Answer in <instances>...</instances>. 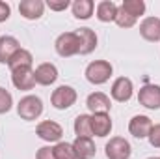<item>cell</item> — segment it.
<instances>
[{"label":"cell","mask_w":160,"mask_h":159,"mask_svg":"<svg viewBox=\"0 0 160 159\" xmlns=\"http://www.w3.org/2000/svg\"><path fill=\"white\" fill-rule=\"evenodd\" d=\"M134 94V84L128 77H118V79L112 82V88H110V96L114 101L118 103H127Z\"/></svg>","instance_id":"cell-8"},{"label":"cell","mask_w":160,"mask_h":159,"mask_svg":"<svg viewBox=\"0 0 160 159\" xmlns=\"http://www.w3.org/2000/svg\"><path fill=\"white\" fill-rule=\"evenodd\" d=\"M32 64H34L32 52H30L28 49H22V47H21V49L9 58L8 68H9V71H13V69H21V68H32Z\"/></svg>","instance_id":"cell-20"},{"label":"cell","mask_w":160,"mask_h":159,"mask_svg":"<svg viewBox=\"0 0 160 159\" xmlns=\"http://www.w3.org/2000/svg\"><path fill=\"white\" fill-rule=\"evenodd\" d=\"M121 8L128 13V15H132L134 19H138V17H142L143 13H145V2L143 0H123V4H121Z\"/></svg>","instance_id":"cell-23"},{"label":"cell","mask_w":160,"mask_h":159,"mask_svg":"<svg viewBox=\"0 0 160 159\" xmlns=\"http://www.w3.org/2000/svg\"><path fill=\"white\" fill-rule=\"evenodd\" d=\"M114 73V68L108 60H95V62H89L88 68H86V79L88 82L95 84V86H101L104 82H108L110 77Z\"/></svg>","instance_id":"cell-1"},{"label":"cell","mask_w":160,"mask_h":159,"mask_svg":"<svg viewBox=\"0 0 160 159\" xmlns=\"http://www.w3.org/2000/svg\"><path fill=\"white\" fill-rule=\"evenodd\" d=\"M54 49H56V52L62 58H69V56L78 54L80 41H78L77 32H63V34H60L56 38V41H54Z\"/></svg>","instance_id":"cell-4"},{"label":"cell","mask_w":160,"mask_h":159,"mask_svg":"<svg viewBox=\"0 0 160 159\" xmlns=\"http://www.w3.org/2000/svg\"><path fill=\"white\" fill-rule=\"evenodd\" d=\"M19 13L26 21H38L45 13V2L43 0H21Z\"/></svg>","instance_id":"cell-14"},{"label":"cell","mask_w":160,"mask_h":159,"mask_svg":"<svg viewBox=\"0 0 160 159\" xmlns=\"http://www.w3.org/2000/svg\"><path fill=\"white\" fill-rule=\"evenodd\" d=\"M149 144L153 148H160V123H153V129L149 133Z\"/></svg>","instance_id":"cell-28"},{"label":"cell","mask_w":160,"mask_h":159,"mask_svg":"<svg viewBox=\"0 0 160 159\" xmlns=\"http://www.w3.org/2000/svg\"><path fill=\"white\" fill-rule=\"evenodd\" d=\"M136 21H138V19H134L132 15H128V13L119 6V9H118V17H116V21H114L119 28H132V26L136 25Z\"/></svg>","instance_id":"cell-25"},{"label":"cell","mask_w":160,"mask_h":159,"mask_svg":"<svg viewBox=\"0 0 160 159\" xmlns=\"http://www.w3.org/2000/svg\"><path fill=\"white\" fill-rule=\"evenodd\" d=\"M140 36L145 41H160V17H145L140 23Z\"/></svg>","instance_id":"cell-15"},{"label":"cell","mask_w":160,"mask_h":159,"mask_svg":"<svg viewBox=\"0 0 160 159\" xmlns=\"http://www.w3.org/2000/svg\"><path fill=\"white\" fill-rule=\"evenodd\" d=\"M17 114L21 116V120H26V122H32V120H38L43 114V101L38 96H24L21 97V101L17 103Z\"/></svg>","instance_id":"cell-2"},{"label":"cell","mask_w":160,"mask_h":159,"mask_svg":"<svg viewBox=\"0 0 160 159\" xmlns=\"http://www.w3.org/2000/svg\"><path fill=\"white\" fill-rule=\"evenodd\" d=\"M151 129H153V122L149 116H145V114H136V116H132V120L128 122V133L134 137V139H147L149 137V133H151Z\"/></svg>","instance_id":"cell-9"},{"label":"cell","mask_w":160,"mask_h":159,"mask_svg":"<svg viewBox=\"0 0 160 159\" xmlns=\"http://www.w3.org/2000/svg\"><path fill=\"white\" fill-rule=\"evenodd\" d=\"M9 15H11V8H9V4L4 2V0H0V23L8 21Z\"/></svg>","instance_id":"cell-30"},{"label":"cell","mask_w":160,"mask_h":159,"mask_svg":"<svg viewBox=\"0 0 160 159\" xmlns=\"http://www.w3.org/2000/svg\"><path fill=\"white\" fill-rule=\"evenodd\" d=\"M73 148H75L77 159H93L97 154V148L91 137H77L73 140Z\"/></svg>","instance_id":"cell-17"},{"label":"cell","mask_w":160,"mask_h":159,"mask_svg":"<svg viewBox=\"0 0 160 159\" xmlns=\"http://www.w3.org/2000/svg\"><path fill=\"white\" fill-rule=\"evenodd\" d=\"M11 107H13V96H11L6 88L0 86V114L9 112Z\"/></svg>","instance_id":"cell-26"},{"label":"cell","mask_w":160,"mask_h":159,"mask_svg":"<svg viewBox=\"0 0 160 159\" xmlns=\"http://www.w3.org/2000/svg\"><path fill=\"white\" fill-rule=\"evenodd\" d=\"M132 154V146L123 137H112L104 146L106 159H128Z\"/></svg>","instance_id":"cell-5"},{"label":"cell","mask_w":160,"mask_h":159,"mask_svg":"<svg viewBox=\"0 0 160 159\" xmlns=\"http://www.w3.org/2000/svg\"><path fill=\"white\" fill-rule=\"evenodd\" d=\"M138 103L149 111H158L160 109V84H143L138 92Z\"/></svg>","instance_id":"cell-6"},{"label":"cell","mask_w":160,"mask_h":159,"mask_svg":"<svg viewBox=\"0 0 160 159\" xmlns=\"http://www.w3.org/2000/svg\"><path fill=\"white\" fill-rule=\"evenodd\" d=\"M34 77H36V84L41 86H50L58 80V68L50 62H43L34 69Z\"/></svg>","instance_id":"cell-12"},{"label":"cell","mask_w":160,"mask_h":159,"mask_svg":"<svg viewBox=\"0 0 160 159\" xmlns=\"http://www.w3.org/2000/svg\"><path fill=\"white\" fill-rule=\"evenodd\" d=\"M54 156H56V159H77L73 142H63V140H60L58 144H54Z\"/></svg>","instance_id":"cell-24"},{"label":"cell","mask_w":160,"mask_h":159,"mask_svg":"<svg viewBox=\"0 0 160 159\" xmlns=\"http://www.w3.org/2000/svg\"><path fill=\"white\" fill-rule=\"evenodd\" d=\"M118 9H119V6H118L116 2H112V0H102V2L97 4L95 13H97V19H99L101 23H114L116 17H118Z\"/></svg>","instance_id":"cell-18"},{"label":"cell","mask_w":160,"mask_h":159,"mask_svg":"<svg viewBox=\"0 0 160 159\" xmlns=\"http://www.w3.org/2000/svg\"><path fill=\"white\" fill-rule=\"evenodd\" d=\"M45 6H47L50 11H65V9L71 6V2H69V0H47Z\"/></svg>","instance_id":"cell-27"},{"label":"cell","mask_w":160,"mask_h":159,"mask_svg":"<svg viewBox=\"0 0 160 159\" xmlns=\"http://www.w3.org/2000/svg\"><path fill=\"white\" fill-rule=\"evenodd\" d=\"M86 107L91 111V114H99V112L110 114L112 101H110V96H106L104 92H93L86 97Z\"/></svg>","instance_id":"cell-10"},{"label":"cell","mask_w":160,"mask_h":159,"mask_svg":"<svg viewBox=\"0 0 160 159\" xmlns=\"http://www.w3.org/2000/svg\"><path fill=\"white\" fill-rule=\"evenodd\" d=\"M77 36H78V41H80L78 54L86 56V54H91V52L97 49L99 38H97L95 30H91V28H88V26H82V28L77 30Z\"/></svg>","instance_id":"cell-13"},{"label":"cell","mask_w":160,"mask_h":159,"mask_svg":"<svg viewBox=\"0 0 160 159\" xmlns=\"http://www.w3.org/2000/svg\"><path fill=\"white\" fill-rule=\"evenodd\" d=\"M71 9H73V15L80 19V21H88L91 15H93V9H95V2L93 0H75L71 4Z\"/></svg>","instance_id":"cell-21"},{"label":"cell","mask_w":160,"mask_h":159,"mask_svg":"<svg viewBox=\"0 0 160 159\" xmlns=\"http://www.w3.org/2000/svg\"><path fill=\"white\" fill-rule=\"evenodd\" d=\"M36 135L45 142H60L63 137V127L54 120H43L36 127Z\"/></svg>","instance_id":"cell-7"},{"label":"cell","mask_w":160,"mask_h":159,"mask_svg":"<svg viewBox=\"0 0 160 159\" xmlns=\"http://www.w3.org/2000/svg\"><path fill=\"white\" fill-rule=\"evenodd\" d=\"M147 159H160V157H157V156H153V157H147Z\"/></svg>","instance_id":"cell-31"},{"label":"cell","mask_w":160,"mask_h":159,"mask_svg":"<svg viewBox=\"0 0 160 159\" xmlns=\"http://www.w3.org/2000/svg\"><path fill=\"white\" fill-rule=\"evenodd\" d=\"M11 82L17 90H32L36 86V77H34V69L32 68H21V69H13L11 71Z\"/></svg>","instance_id":"cell-11"},{"label":"cell","mask_w":160,"mask_h":159,"mask_svg":"<svg viewBox=\"0 0 160 159\" xmlns=\"http://www.w3.org/2000/svg\"><path fill=\"white\" fill-rule=\"evenodd\" d=\"M91 131L95 137H108L112 131V118L108 112H99V114H91Z\"/></svg>","instance_id":"cell-16"},{"label":"cell","mask_w":160,"mask_h":159,"mask_svg":"<svg viewBox=\"0 0 160 159\" xmlns=\"http://www.w3.org/2000/svg\"><path fill=\"white\" fill-rule=\"evenodd\" d=\"M77 99H78V94H77V90H75L73 86H69V84L58 86V88L52 92V96H50V103H52V107L58 109V111H65V109L73 107V105L77 103Z\"/></svg>","instance_id":"cell-3"},{"label":"cell","mask_w":160,"mask_h":159,"mask_svg":"<svg viewBox=\"0 0 160 159\" xmlns=\"http://www.w3.org/2000/svg\"><path fill=\"white\" fill-rule=\"evenodd\" d=\"M36 159H56L54 156V146H41L36 154Z\"/></svg>","instance_id":"cell-29"},{"label":"cell","mask_w":160,"mask_h":159,"mask_svg":"<svg viewBox=\"0 0 160 159\" xmlns=\"http://www.w3.org/2000/svg\"><path fill=\"white\" fill-rule=\"evenodd\" d=\"M73 129H75L77 137H91L93 135V131H91V116L89 114H78L75 118Z\"/></svg>","instance_id":"cell-22"},{"label":"cell","mask_w":160,"mask_h":159,"mask_svg":"<svg viewBox=\"0 0 160 159\" xmlns=\"http://www.w3.org/2000/svg\"><path fill=\"white\" fill-rule=\"evenodd\" d=\"M21 49V43L13 36H2L0 38V64H8L9 58Z\"/></svg>","instance_id":"cell-19"}]
</instances>
